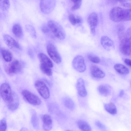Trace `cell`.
I'll list each match as a JSON object with an SVG mask.
<instances>
[{"label": "cell", "instance_id": "cell-1", "mask_svg": "<svg viewBox=\"0 0 131 131\" xmlns=\"http://www.w3.org/2000/svg\"><path fill=\"white\" fill-rule=\"evenodd\" d=\"M49 32L56 38L60 40L64 39L66 33L62 27L58 23L53 20H49L47 23Z\"/></svg>", "mask_w": 131, "mask_h": 131}, {"label": "cell", "instance_id": "cell-2", "mask_svg": "<svg viewBox=\"0 0 131 131\" xmlns=\"http://www.w3.org/2000/svg\"><path fill=\"white\" fill-rule=\"evenodd\" d=\"M1 96L4 101L8 104L13 100L14 94L9 85L7 83H2L0 87Z\"/></svg>", "mask_w": 131, "mask_h": 131}, {"label": "cell", "instance_id": "cell-3", "mask_svg": "<svg viewBox=\"0 0 131 131\" xmlns=\"http://www.w3.org/2000/svg\"><path fill=\"white\" fill-rule=\"evenodd\" d=\"M22 63L18 60H15L12 62L6 69V73L10 75H13L20 72L22 69Z\"/></svg>", "mask_w": 131, "mask_h": 131}, {"label": "cell", "instance_id": "cell-4", "mask_svg": "<svg viewBox=\"0 0 131 131\" xmlns=\"http://www.w3.org/2000/svg\"><path fill=\"white\" fill-rule=\"evenodd\" d=\"M21 94L25 99L31 104L38 105L41 103L40 100L38 97L27 90H23Z\"/></svg>", "mask_w": 131, "mask_h": 131}, {"label": "cell", "instance_id": "cell-5", "mask_svg": "<svg viewBox=\"0 0 131 131\" xmlns=\"http://www.w3.org/2000/svg\"><path fill=\"white\" fill-rule=\"evenodd\" d=\"M48 53L52 59L56 63L59 64L61 61V57L55 46L49 43L47 46Z\"/></svg>", "mask_w": 131, "mask_h": 131}, {"label": "cell", "instance_id": "cell-6", "mask_svg": "<svg viewBox=\"0 0 131 131\" xmlns=\"http://www.w3.org/2000/svg\"><path fill=\"white\" fill-rule=\"evenodd\" d=\"M120 40L119 48L120 51L125 55H131V39L125 37Z\"/></svg>", "mask_w": 131, "mask_h": 131}, {"label": "cell", "instance_id": "cell-7", "mask_svg": "<svg viewBox=\"0 0 131 131\" xmlns=\"http://www.w3.org/2000/svg\"><path fill=\"white\" fill-rule=\"evenodd\" d=\"M72 64L73 68L78 72H83L86 70V66L84 59L80 55L76 56L74 58Z\"/></svg>", "mask_w": 131, "mask_h": 131}, {"label": "cell", "instance_id": "cell-8", "mask_svg": "<svg viewBox=\"0 0 131 131\" xmlns=\"http://www.w3.org/2000/svg\"><path fill=\"white\" fill-rule=\"evenodd\" d=\"M35 86L37 91L42 97L45 99L49 97V90L43 82L40 80H38L35 82Z\"/></svg>", "mask_w": 131, "mask_h": 131}, {"label": "cell", "instance_id": "cell-9", "mask_svg": "<svg viewBox=\"0 0 131 131\" xmlns=\"http://www.w3.org/2000/svg\"><path fill=\"white\" fill-rule=\"evenodd\" d=\"M55 4V0H40V8L45 14L50 13L53 9Z\"/></svg>", "mask_w": 131, "mask_h": 131}, {"label": "cell", "instance_id": "cell-10", "mask_svg": "<svg viewBox=\"0 0 131 131\" xmlns=\"http://www.w3.org/2000/svg\"><path fill=\"white\" fill-rule=\"evenodd\" d=\"M124 9L119 7H115L110 10L109 14L111 20L115 22L122 21Z\"/></svg>", "mask_w": 131, "mask_h": 131}, {"label": "cell", "instance_id": "cell-11", "mask_svg": "<svg viewBox=\"0 0 131 131\" xmlns=\"http://www.w3.org/2000/svg\"><path fill=\"white\" fill-rule=\"evenodd\" d=\"M98 18L96 13H91L88 18V21L90 27L91 33L94 35L96 32V28L98 22Z\"/></svg>", "mask_w": 131, "mask_h": 131}, {"label": "cell", "instance_id": "cell-12", "mask_svg": "<svg viewBox=\"0 0 131 131\" xmlns=\"http://www.w3.org/2000/svg\"><path fill=\"white\" fill-rule=\"evenodd\" d=\"M101 45L106 50L110 51L115 48L114 42L110 38L107 36L102 37L100 39Z\"/></svg>", "mask_w": 131, "mask_h": 131}, {"label": "cell", "instance_id": "cell-13", "mask_svg": "<svg viewBox=\"0 0 131 131\" xmlns=\"http://www.w3.org/2000/svg\"><path fill=\"white\" fill-rule=\"evenodd\" d=\"M3 39L5 43L10 48L14 49H19V44L10 36L5 34L3 36Z\"/></svg>", "mask_w": 131, "mask_h": 131}, {"label": "cell", "instance_id": "cell-14", "mask_svg": "<svg viewBox=\"0 0 131 131\" xmlns=\"http://www.w3.org/2000/svg\"><path fill=\"white\" fill-rule=\"evenodd\" d=\"M90 72L91 76L94 78H103L105 76V74L103 70L96 65H92L91 66Z\"/></svg>", "mask_w": 131, "mask_h": 131}, {"label": "cell", "instance_id": "cell-15", "mask_svg": "<svg viewBox=\"0 0 131 131\" xmlns=\"http://www.w3.org/2000/svg\"><path fill=\"white\" fill-rule=\"evenodd\" d=\"M41 119L43 129L46 131L51 130L52 126V120L51 117L48 114H44L42 116Z\"/></svg>", "mask_w": 131, "mask_h": 131}, {"label": "cell", "instance_id": "cell-16", "mask_svg": "<svg viewBox=\"0 0 131 131\" xmlns=\"http://www.w3.org/2000/svg\"><path fill=\"white\" fill-rule=\"evenodd\" d=\"M76 88L78 94L81 97H84L87 95V91L85 89L84 81L80 78L77 80Z\"/></svg>", "mask_w": 131, "mask_h": 131}, {"label": "cell", "instance_id": "cell-17", "mask_svg": "<svg viewBox=\"0 0 131 131\" xmlns=\"http://www.w3.org/2000/svg\"><path fill=\"white\" fill-rule=\"evenodd\" d=\"M38 57L41 64L52 68L53 64L51 60L45 54L42 53H39Z\"/></svg>", "mask_w": 131, "mask_h": 131}, {"label": "cell", "instance_id": "cell-18", "mask_svg": "<svg viewBox=\"0 0 131 131\" xmlns=\"http://www.w3.org/2000/svg\"><path fill=\"white\" fill-rule=\"evenodd\" d=\"M114 68L116 71L119 74L122 75L128 74L129 71L128 68L124 65L119 63L115 64Z\"/></svg>", "mask_w": 131, "mask_h": 131}, {"label": "cell", "instance_id": "cell-19", "mask_svg": "<svg viewBox=\"0 0 131 131\" xmlns=\"http://www.w3.org/2000/svg\"><path fill=\"white\" fill-rule=\"evenodd\" d=\"M98 90L100 94L105 96L108 95L111 92L109 86L105 84L100 85L98 88Z\"/></svg>", "mask_w": 131, "mask_h": 131}, {"label": "cell", "instance_id": "cell-20", "mask_svg": "<svg viewBox=\"0 0 131 131\" xmlns=\"http://www.w3.org/2000/svg\"><path fill=\"white\" fill-rule=\"evenodd\" d=\"M78 127L83 131H90L91 130V128L90 125L86 121L79 120L77 122Z\"/></svg>", "mask_w": 131, "mask_h": 131}, {"label": "cell", "instance_id": "cell-21", "mask_svg": "<svg viewBox=\"0 0 131 131\" xmlns=\"http://www.w3.org/2000/svg\"><path fill=\"white\" fill-rule=\"evenodd\" d=\"M12 31L15 36L18 38L21 37L22 36V28L20 25L19 24H16L13 25Z\"/></svg>", "mask_w": 131, "mask_h": 131}, {"label": "cell", "instance_id": "cell-22", "mask_svg": "<svg viewBox=\"0 0 131 131\" xmlns=\"http://www.w3.org/2000/svg\"><path fill=\"white\" fill-rule=\"evenodd\" d=\"M104 107L106 111L111 114H115L117 113L116 107L115 104L112 102L105 104Z\"/></svg>", "mask_w": 131, "mask_h": 131}, {"label": "cell", "instance_id": "cell-23", "mask_svg": "<svg viewBox=\"0 0 131 131\" xmlns=\"http://www.w3.org/2000/svg\"><path fill=\"white\" fill-rule=\"evenodd\" d=\"M1 52L3 58L6 62H10L12 61L13 58L12 55L8 50L2 49L1 50Z\"/></svg>", "mask_w": 131, "mask_h": 131}, {"label": "cell", "instance_id": "cell-24", "mask_svg": "<svg viewBox=\"0 0 131 131\" xmlns=\"http://www.w3.org/2000/svg\"><path fill=\"white\" fill-rule=\"evenodd\" d=\"M19 105V102L18 99L16 95H14V98L12 101L7 104L8 108L12 111L15 110L18 108Z\"/></svg>", "mask_w": 131, "mask_h": 131}, {"label": "cell", "instance_id": "cell-25", "mask_svg": "<svg viewBox=\"0 0 131 131\" xmlns=\"http://www.w3.org/2000/svg\"><path fill=\"white\" fill-rule=\"evenodd\" d=\"M63 104L67 108L73 110L74 108L75 105L73 101L70 98L66 97L63 99Z\"/></svg>", "mask_w": 131, "mask_h": 131}, {"label": "cell", "instance_id": "cell-26", "mask_svg": "<svg viewBox=\"0 0 131 131\" xmlns=\"http://www.w3.org/2000/svg\"><path fill=\"white\" fill-rule=\"evenodd\" d=\"M40 69L42 72L48 76H51L52 73L51 68L40 64Z\"/></svg>", "mask_w": 131, "mask_h": 131}, {"label": "cell", "instance_id": "cell-27", "mask_svg": "<svg viewBox=\"0 0 131 131\" xmlns=\"http://www.w3.org/2000/svg\"><path fill=\"white\" fill-rule=\"evenodd\" d=\"M130 20H131V8L124 9L122 21Z\"/></svg>", "mask_w": 131, "mask_h": 131}, {"label": "cell", "instance_id": "cell-28", "mask_svg": "<svg viewBox=\"0 0 131 131\" xmlns=\"http://www.w3.org/2000/svg\"><path fill=\"white\" fill-rule=\"evenodd\" d=\"M0 7L1 9L3 11L8 10L10 7L9 0H0Z\"/></svg>", "mask_w": 131, "mask_h": 131}, {"label": "cell", "instance_id": "cell-29", "mask_svg": "<svg viewBox=\"0 0 131 131\" xmlns=\"http://www.w3.org/2000/svg\"><path fill=\"white\" fill-rule=\"evenodd\" d=\"M87 57L91 62L95 63H98L100 62V59L98 56L91 53L88 54Z\"/></svg>", "mask_w": 131, "mask_h": 131}, {"label": "cell", "instance_id": "cell-30", "mask_svg": "<svg viewBox=\"0 0 131 131\" xmlns=\"http://www.w3.org/2000/svg\"><path fill=\"white\" fill-rule=\"evenodd\" d=\"M73 3V5L71 9L74 10L79 9L81 7L82 0H70Z\"/></svg>", "mask_w": 131, "mask_h": 131}, {"label": "cell", "instance_id": "cell-31", "mask_svg": "<svg viewBox=\"0 0 131 131\" xmlns=\"http://www.w3.org/2000/svg\"><path fill=\"white\" fill-rule=\"evenodd\" d=\"M7 127V123L5 119V118L2 119L0 122V131H6Z\"/></svg>", "mask_w": 131, "mask_h": 131}, {"label": "cell", "instance_id": "cell-32", "mask_svg": "<svg viewBox=\"0 0 131 131\" xmlns=\"http://www.w3.org/2000/svg\"><path fill=\"white\" fill-rule=\"evenodd\" d=\"M119 2L123 6L128 8H131V0H120Z\"/></svg>", "mask_w": 131, "mask_h": 131}, {"label": "cell", "instance_id": "cell-33", "mask_svg": "<svg viewBox=\"0 0 131 131\" xmlns=\"http://www.w3.org/2000/svg\"><path fill=\"white\" fill-rule=\"evenodd\" d=\"M69 19L72 25L75 26L77 24L76 17L73 14H70L69 15Z\"/></svg>", "mask_w": 131, "mask_h": 131}, {"label": "cell", "instance_id": "cell-34", "mask_svg": "<svg viewBox=\"0 0 131 131\" xmlns=\"http://www.w3.org/2000/svg\"><path fill=\"white\" fill-rule=\"evenodd\" d=\"M125 37L131 39V26L125 32Z\"/></svg>", "mask_w": 131, "mask_h": 131}, {"label": "cell", "instance_id": "cell-35", "mask_svg": "<svg viewBox=\"0 0 131 131\" xmlns=\"http://www.w3.org/2000/svg\"><path fill=\"white\" fill-rule=\"evenodd\" d=\"M96 125L98 128L101 129H104L105 127L103 124L99 121H96L95 122Z\"/></svg>", "mask_w": 131, "mask_h": 131}, {"label": "cell", "instance_id": "cell-36", "mask_svg": "<svg viewBox=\"0 0 131 131\" xmlns=\"http://www.w3.org/2000/svg\"><path fill=\"white\" fill-rule=\"evenodd\" d=\"M41 29L45 33H48L49 32V30L47 25L42 26Z\"/></svg>", "mask_w": 131, "mask_h": 131}, {"label": "cell", "instance_id": "cell-37", "mask_svg": "<svg viewBox=\"0 0 131 131\" xmlns=\"http://www.w3.org/2000/svg\"><path fill=\"white\" fill-rule=\"evenodd\" d=\"M125 63L127 66L131 67V60L126 58L124 60Z\"/></svg>", "mask_w": 131, "mask_h": 131}, {"label": "cell", "instance_id": "cell-38", "mask_svg": "<svg viewBox=\"0 0 131 131\" xmlns=\"http://www.w3.org/2000/svg\"><path fill=\"white\" fill-rule=\"evenodd\" d=\"M77 24H81L82 21V18L78 16L76 17Z\"/></svg>", "mask_w": 131, "mask_h": 131}, {"label": "cell", "instance_id": "cell-39", "mask_svg": "<svg viewBox=\"0 0 131 131\" xmlns=\"http://www.w3.org/2000/svg\"><path fill=\"white\" fill-rule=\"evenodd\" d=\"M124 91L123 90H121L120 91V93H119V96H122L124 94Z\"/></svg>", "mask_w": 131, "mask_h": 131}, {"label": "cell", "instance_id": "cell-40", "mask_svg": "<svg viewBox=\"0 0 131 131\" xmlns=\"http://www.w3.org/2000/svg\"><path fill=\"white\" fill-rule=\"evenodd\" d=\"M112 1H118L119 2L120 0H111Z\"/></svg>", "mask_w": 131, "mask_h": 131}]
</instances>
